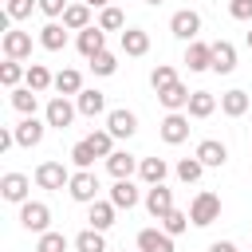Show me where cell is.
Wrapping results in <instances>:
<instances>
[{
  "label": "cell",
  "mask_w": 252,
  "mask_h": 252,
  "mask_svg": "<svg viewBox=\"0 0 252 252\" xmlns=\"http://www.w3.org/2000/svg\"><path fill=\"white\" fill-rule=\"evenodd\" d=\"M98 173L94 169H75L71 173V181H67V193H71V201H79V205H91V201H98Z\"/></svg>",
  "instance_id": "6da1fadb"
},
{
  "label": "cell",
  "mask_w": 252,
  "mask_h": 252,
  "mask_svg": "<svg viewBox=\"0 0 252 252\" xmlns=\"http://www.w3.org/2000/svg\"><path fill=\"white\" fill-rule=\"evenodd\" d=\"M189 220H193L197 228H209L213 220H220V197L209 193V189H201V193L193 197V205H189Z\"/></svg>",
  "instance_id": "7a4b0ae2"
},
{
  "label": "cell",
  "mask_w": 252,
  "mask_h": 252,
  "mask_svg": "<svg viewBox=\"0 0 252 252\" xmlns=\"http://www.w3.org/2000/svg\"><path fill=\"white\" fill-rule=\"evenodd\" d=\"M75 114H79V106H71L67 94H55V98L47 102V110H43V122L55 126V130H67V126L75 122Z\"/></svg>",
  "instance_id": "3957f363"
},
{
  "label": "cell",
  "mask_w": 252,
  "mask_h": 252,
  "mask_svg": "<svg viewBox=\"0 0 252 252\" xmlns=\"http://www.w3.org/2000/svg\"><path fill=\"white\" fill-rule=\"evenodd\" d=\"M20 224H24L28 232H47L51 209H47L43 201H24V205H20Z\"/></svg>",
  "instance_id": "277c9868"
},
{
  "label": "cell",
  "mask_w": 252,
  "mask_h": 252,
  "mask_svg": "<svg viewBox=\"0 0 252 252\" xmlns=\"http://www.w3.org/2000/svg\"><path fill=\"white\" fill-rule=\"evenodd\" d=\"M67 181H71V173H67L63 161H39L35 165V185L39 189H63Z\"/></svg>",
  "instance_id": "5b68a950"
},
{
  "label": "cell",
  "mask_w": 252,
  "mask_h": 252,
  "mask_svg": "<svg viewBox=\"0 0 252 252\" xmlns=\"http://www.w3.org/2000/svg\"><path fill=\"white\" fill-rule=\"evenodd\" d=\"M12 130H16V146H28V150H32V146H39V142H43L47 122H39L35 114H24V118H20Z\"/></svg>",
  "instance_id": "8992f818"
},
{
  "label": "cell",
  "mask_w": 252,
  "mask_h": 252,
  "mask_svg": "<svg viewBox=\"0 0 252 252\" xmlns=\"http://www.w3.org/2000/svg\"><path fill=\"white\" fill-rule=\"evenodd\" d=\"M75 47H79V55H83V59H94L98 51H106V32H102L98 24H91V28H83V32H79Z\"/></svg>",
  "instance_id": "52a82bcc"
},
{
  "label": "cell",
  "mask_w": 252,
  "mask_h": 252,
  "mask_svg": "<svg viewBox=\"0 0 252 252\" xmlns=\"http://www.w3.org/2000/svg\"><path fill=\"white\" fill-rule=\"evenodd\" d=\"M189 138V118L181 114V110H169L165 118H161V142H169V146H181Z\"/></svg>",
  "instance_id": "ba28073f"
},
{
  "label": "cell",
  "mask_w": 252,
  "mask_h": 252,
  "mask_svg": "<svg viewBox=\"0 0 252 252\" xmlns=\"http://www.w3.org/2000/svg\"><path fill=\"white\" fill-rule=\"evenodd\" d=\"M169 32H173L177 39H197V32H201V16H197L193 8H181V12H173Z\"/></svg>",
  "instance_id": "9c48e42d"
},
{
  "label": "cell",
  "mask_w": 252,
  "mask_h": 252,
  "mask_svg": "<svg viewBox=\"0 0 252 252\" xmlns=\"http://www.w3.org/2000/svg\"><path fill=\"white\" fill-rule=\"evenodd\" d=\"M0 47H4L8 59H28V55H32V35L20 32V28H8L4 39H0Z\"/></svg>",
  "instance_id": "30bf717a"
},
{
  "label": "cell",
  "mask_w": 252,
  "mask_h": 252,
  "mask_svg": "<svg viewBox=\"0 0 252 252\" xmlns=\"http://www.w3.org/2000/svg\"><path fill=\"white\" fill-rule=\"evenodd\" d=\"M28 189H32V181H28L24 173H4V177H0V197L12 201V205H24V201H28Z\"/></svg>",
  "instance_id": "8fae6325"
},
{
  "label": "cell",
  "mask_w": 252,
  "mask_h": 252,
  "mask_svg": "<svg viewBox=\"0 0 252 252\" xmlns=\"http://www.w3.org/2000/svg\"><path fill=\"white\" fill-rule=\"evenodd\" d=\"M197 158L205 161V169H220L228 161V146L217 138H205V142H197Z\"/></svg>",
  "instance_id": "7c38bea8"
},
{
  "label": "cell",
  "mask_w": 252,
  "mask_h": 252,
  "mask_svg": "<svg viewBox=\"0 0 252 252\" xmlns=\"http://www.w3.org/2000/svg\"><path fill=\"white\" fill-rule=\"evenodd\" d=\"M185 67H189V71H213V43L189 39V51H185Z\"/></svg>",
  "instance_id": "4fadbf2b"
},
{
  "label": "cell",
  "mask_w": 252,
  "mask_h": 252,
  "mask_svg": "<svg viewBox=\"0 0 252 252\" xmlns=\"http://www.w3.org/2000/svg\"><path fill=\"white\" fill-rule=\"evenodd\" d=\"M146 209H150V217H165L169 209H173V189H165V181L161 185H150V193H146Z\"/></svg>",
  "instance_id": "5bb4252c"
},
{
  "label": "cell",
  "mask_w": 252,
  "mask_h": 252,
  "mask_svg": "<svg viewBox=\"0 0 252 252\" xmlns=\"http://www.w3.org/2000/svg\"><path fill=\"white\" fill-rule=\"evenodd\" d=\"M138 248L142 252H173V236L165 228H142L138 232Z\"/></svg>",
  "instance_id": "9a60e30c"
},
{
  "label": "cell",
  "mask_w": 252,
  "mask_h": 252,
  "mask_svg": "<svg viewBox=\"0 0 252 252\" xmlns=\"http://www.w3.org/2000/svg\"><path fill=\"white\" fill-rule=\"evenodd\" d=\"M213 71H217V75L236 71V47H232L228 39H217V43H213Z\"/></svg>",
  "instance_id": "2e32d148"
},
{
  "label": "cell",
  "mask_w": 252,
  "mask_h": 252,
  "mask_svg": "<svg viewBox=\"0 0 252 252\" xmlns=\"http://www.w3.org/2000/svg\"><path fill=\"white\" fill-rule=\"evenodd\" d=\"M189 94H193V91H189L185 83H169V87L158 91V98H161L165 110H185V106H189Z\"/></svg>",
  "instance_id": "e0dca14e"
},
{
  "label": "cell",
  "mask_w": 252,
  "mask_h": 252,
  "mask_svg": "<svg viewBox=\"0 0 252 252\" xmlns=\"http://www.w3.org/2000/svg\"><path fill=\"white\" fill-rule=\"evenodd\" d=\"M75 106H79V114L98 118V114L106 110V94H102V91H94V87H91V91H79V94H75Z\"/></svg>",
  "instance_id": "ac0fdd59"
},
{
  "label": "cell",
  "mask_w": 252,
  "mask_h": 252,
  "mask_svg": "<svg viewBox=\"0 0 252 252\" xmlns=\"http://www.w3.org/2000/svg\"><path fill=\"white\" fill-rule=\"evenodd\" d=\"M106 130H110L114 138H130V134L138 130L134 110H110V114H106Z\"/></svg>",
  "instance_id": "d6986e66"
},
{
  "label": "cell",
  "mask_w": 252,
  "mask_h": 252,
  "mask_svg": "<svg viewBox=\"0 0 252 252\" xmlns=\"http://www.w3.org/2000/svg\"><path fill=\"white\" fill-rule=\"evenodd\" d=\"M106 169H110V177H114V181H122V177H130V173L138 169V158H134V154H126V150H114V154L106 158Z\"/></svg>",
  "instance_id": "ffe728a7"
},
{
  "label": "cell",
  "mask_w": 252,
  "mask_h": 252,
  "mask_svg": "<svg viewBox=\"0 0 252 252\" xmlns=\"http://www.w3.org/2000/svg\"><path fill=\"white\" fill-rule=\"evenodd\" d=\"M165 173H169L165 158H142V161H138V177H142L146 185H161Z\"/></svg>",
  "instance_id": "44dd1931"
},
{
  "label": "cell",
  "mask_w": 252,
  "mask_h": 252,
  "mask_svg": "<svg viewBox=\"0 0 252 252\" xmlns=\"http://www.w3.org/2000/svg\"><path fill=\"white\" fill-rule=\"evenodd\" d=\"M63 28L67 32H83V28H91V4H67V12H63Z\"/></svg>",
  "instance_id": "7402d4cb"
},
{
  "label": "cell",
  "mask_w": 252,
  "mask_h": 252,
  "mask_svg": "<svg viewBox=\"0 0 252 252\" xmlns=\"http://www.w3.org/2000/svg\"><path fill=\"white\" fill-rule=\"evenodd\" d=\"M122 51L126 55H146L150 51V32L146 28H126L122 32Z\"/></svg>",
  "instance_id": "603a6c76"
},
{
  "label": "cell",
  "mask_w": 252,
  "mask_h": 252,
  "mask_svg": "<svg viewBox=\"0 0 252 252\" xmlns=\"http://www.w3.org/2000/svg\"><path fill=\"white\" fill-rule=\"evenodd\" d=\"M185 110H189V118H209V114L217 110V94H213V91H193Z\"/></svg>",
  "instance_id": "cb8c5ba5"
},
{
  "label": "cell",
  "mask_w": 252,
  "mask_h": 252,
  "mask_svg": "<svg viewBox=\"0 0 252 252\" xmlns=\"http://www.w3.org/2000/svg\"><path fill=\"white\" fill-rule=\"evenodd\" d=\"M110 201H114V209H134V205H138V189H134V181H130V177L114 181V185H110Z\"/></svg>",
  "instance_id": "d4e9b609"
},
{
  "label": "cell",
  "mask_w": 252,
  "mask_h": 252,
  "mask_svg": "<svg viewBox=\"0 0 252 252\" xmlns=\"http://www.w3.org/2000/svg\"><path fill=\"white\" fill-rule=\"evenodd\" d=\"M87 220H91V228L106 232V228L114 224V201H91V213H87Z\"/></svg>",
  "instance_id": "484cf974"
},
{
  "label": "cell",
  "mask_w": 252,
  "mask_h": 252,
  "mask_svg": "<svg viewBox=\"0 0 252 252\" xmlns=\"http://www.w3.org/2000/svg\"><path fill=\"white\" fill-rule=\"evenodd\" d=\"M39 43H43L47 51H63V47H67V28L55 24V20L43 24V28H39Z\"/></svg>",
  "instance_id": "4316f807"
},
{
  "label": "cell",
  "mask_w": 252,
  "mask_h": 252,
  "mask_svg": "<svg viewBox=\"0 0 252 252\" xmlns=\"http://www.w3.org/2000/svg\"><path fill=\"white\" fill-rule=\"evenodd\" d=\"M24 83H28L35 94H43L47 87H55V75H51L43 63H32V67H28V75H24Z\"/></svg>",
  "instance_id": "83f0119b"
},
{
  "label": "cell",
  "mask_w": 252,
  "mask_h": 252,
  "mask_svg": "<svg viewBox=\"0 0 252 252\" xmlns=\"http://www.w3.org/2000/svg\"><path fill=\"white\" fill-rule=\"evenodd\" d=\"M220 110H224L228 118H240V114L248 110V91H224V94H220Z\"/></svg>",
  "instance_id": "f1b7e54d"
},
{
  "label": "cell",
  "mask_w": 252,
  "mask_h": 252,
  "mask_svg": "<svg viewBox=\"0 0 252 252\" xmlns=\"http://www.w3.org/2000/svg\"><path fill=\"white\" fill-rule=\"evenodd\" d=\"M55 91H59V94H79V91H83V75H79L75 67H63V71L55 75Z\"/></svg>",
  "instance_id": "f546056e"
},
{
  "label": "cell",
  "mask_w": 252,
  "mask_h": 252,
  "mask_svg": "<svg viewBox=\"0 0 252 252\" xmlns=\"http://www.w3.org/2000/svg\"><path fill=\"white\" fill-rule=\"evenodd\" d=\"M75 248H79V252H106V236H102L98 228H83V232L75 236Z\"/></svg>",
  "instance_id": "4dcf8cb0"
},
{
  "label": "cell",
  "mask_w": 252,
  "mask_h": 252,
  "mask_svg": "<svg viewBox=\"0 0 252 252\" xmlns=\"http://www.w3.org/2000/svg\"><path fill=\"white\" fill-rule=\"evenodd\" d=\"M201 173H205V161L193 154V158H181L177 161V177L185 181V185H193V181H201Z\"/></svg>",
  "instance_id": "1f68e13d"
},
{
  "label": "cell",
  "mask_w": 252,
  "mask_h": 252,
  "mask_svg": "<svg viewBox=\"0 0 252 252\" xmlns=\"http://www.w3.org/2000/svg\"><path fill=\"white\" fill-rule=\"evenodd\" d=\"M24 75H28V71L20 67V59H4V63H0V83H4L8 91H16Z\"/></svg>",
  "instance_id": "d6a6232c"
},
{
  "label": "cell",
  "mask_w": 252,
  "mask_h": 252,
  "mask_svg": "<svg viewBox=\"0 0 252 252\" xmlns=\"http://www.w3.org/2000/svg\"><path fill=\"white\" fill-rule=\"evenodd\" d=\"M12 106H16L20 114H35L39 98H35V91H32V87H16V91H12Z\"/></svg>",
  "instance_id": "836d02e7"
},
{
  "label": "cell",
  "mask_w": 252,
  "mask_h": 252,
  "mask_svg": "<svg viewBox=\"0 0 252 252\" xmlns=\"http://www.w3.org/2000/svg\"><path fill=\"white\" fill-rule=\"evenodd\" d=\"M94 158H98V154H94V146H91L87 138L71 146V161H75V169H91V165H94Z\"/></svg>",
  "instance_id": "e575fe53"
},
{
  "label": "cell",
  "mask_w": 252,
  "mask_h": 252,
  "mask_svg": "<svg viewBox=\"0 0 252 252\" xmlns=\"http://www.w3.org/2000/svg\"><path fill=\"white\" fill-rule=\"evenodd\" d=\"M189 224H193V220H189V213H181V209H169V213L161 217V228H165L169 236H181Z\"/></svg>",
  "instance_id": "d590c367"
},
{
  "label": "cell",
  "mask_w": 252,
  "mask_h": 252,
  "mask_svg": "<svg viewBox=\"0 0 252 252\" xmlns=\"http://www.w3.org/2000/svg\"><path fill=\"white\" fill-rule=\"evenodd\" d=\"M35 252H67V236L63 232H39V240H35Z\"/></svg>",
  "instance_id": "8d00e7d4"
},
{
  "label": "cell",
  "mask_w": 252,
  "mask_h": 252,
  "mask_svg": "<svg viewBox=\"0 0 252 252\" xmlns=\"http://www.w3.org/2000/svg\"><path fill=\"white\" fill-rule=\"evenodd\" d=\"M98 28H102V32H118V28H126V16H122L114 4H106V8L98 12Z\"/></svg>",
  "instance_id": "74e56055"
},
{
  "label": "cell",
  "mask_w": 252,
  "mask_h": 252,
  "mask_svg": "<svg viewBox=\"0 0 252 252\" xmlns=\"http://www.w3.org/2000/svg\"><path fill=\"white\" fill-rule=\"evenodd\" d=\"M87 142L94 146V154H98V158H110V154H114V134H110V130H94Z\"/></svg>",
  "instance_id": "f35d334b"
},
{
  "label": "cell",
  "mask_w": 252,
  "mask_h": 252,
  "mask_svg": "<svg viewBox=\"0 0 252 252\" xmlns=\"http://www.w3.org/2000/svg\"><path fill=\"white\" fill-rule=\"evenodd\" d=\"M150 83H154V91H161V87H169V83H177V71H173L169 63H158V67L150 71Z\"/></svg>",
  "instance_id": "ab89813d"
},
{
  "label": "cell",
  "mask_w": 252,
  "mask_h": 252,
  "mask_svg": "<svg viewBox=\"0 0 252 252\" xmlns=\"http://www.w3.org/2000/svg\"><path fill=\"white\" fill-rule=\"evenodd\" d=\"M91 71H94V75H114V71H118V59H114L110 51H98V55L91 59Z\"/></svg>",
  "instance_id": "60d3db41"
},
{
  "label": "cell",
  "mask_w": 252,
  "mask_h": 252,
  "mask_svg": "<svg viewBox=\"0 0 252 252\" xmlns=\"http://www.w3.org/2000/svg\"><path fill=\"white\" fill-rule=\"evenodd\" d=\"M32 8H39V0H8V4H4V12H8L12 20H28Z\"/></svg>",
  "instance_id": "b9f144b4"
},
{
  "label": "cell",
  "mask_w": 252,
  "mask_h": 252,
  "mask_svg": "<svg viewBox=\"0 0 252 252\" xmlns=\"http://www.w3.org/2000/svg\"><path fill=\"white\" fill-rule=\"evenodd\" d=\"M228 16L232 20H252V0H232L228 4Z\"/></svg>",
  "instance_id": "7bdbcfd3"
},
{
  "label": "cell",
  "mask_w": 252,
  "mask_h": 252,
  "mask_svg": "<svg viewBox=\"0 0 252 252\" xmlns=\"http://www.w3.org/2000/svg\"><path fill=\"white\" fill-rule=\"evenodd\" d=\"M39 12L55 20V16H63V12H67V0H39Z\"/></svg>",
  "instance_id": "ee69618b"
},
{
  "label": "cell",
  "mask_w": 252,
  "mask_h": 252,
  "mask_svg": "<svg viewBox=\"0 0 252 252\" xmlns=\"http://www.w3.org/2000/svg\"><path fill=\"white\" fill-rule=\"evenodd\" d=\"M12 146H16V130H8V126H4V130H0V154H8Z\"/></svg>",
  "instance_id": "f6af8a7d"
},
{
  "label": "cell",
  "mask_w": 252,
  "mask_h": 252,
  "mask_svg": "<svg viewBox=\"0 0 252 252\" xmlns=\"http://www.w3.org/2000/svg\"><path fill=\"white\" fill-rule=\"evenodd\" d=\"M209 252H236V244H232V240H213Z\"/></svg>",
  "instance_id": "bcb514c9"
},
{
  "label": "cell",
  "mask_w": 252,
  "mask_h": 252,
  "mask_svg": "<svg viewBox=\"0 0 252 252\" xmlns=\"http://www.w3.org/2000/svg\"><path fill=\"white\" fill-rule=\"evenodd\" d=\"M83 4H91V8H106L110 0H83Z\"/></svg>",
  "instance_id": "7dc6e473"
},
{
  "label": "cell",
  "mask_w": 252,
  "mask_h": 252,
  "mask_svg": "<svg viewBox=\"0 0 252 252\" xmlns=\"http://www.w3.org/2000/svg\"><path fill=\"white\" fill-rule=\"evenodd\" d=\"M146 4H154V8H158V4H165V0H146Z\"/></svg>",
  "instance_id": "c3c4849f"
},
{
  "label": "cell",
  "mask_w": 252,
  "mask_h": 252,
  "mask_svg": "<svg viewBox=\"0 0 252 252\" xmlns=\"http://www.w3.org/2000/svg\"><path fill=\"white\" fill-rule=\"evenodd\" d=\"M248 47H252V32H248Z\"/></svg>",
  "instance_id": "681fc988"
},
{
  "label": "cell",
  "mask_w": 252,
  "mask_h": 252,
  "mask_svg": "<svg viewBox=\"0 0 252 252\" xmlns=\"http://www.w3.org/2000/svg\"><path fill=\"white\" fill-rule=\"evenodd\" d=\"M138 252H142V248H138Z\"/></svg>",
  "instance_id": "f907efd6"
}]
</instances>
